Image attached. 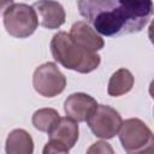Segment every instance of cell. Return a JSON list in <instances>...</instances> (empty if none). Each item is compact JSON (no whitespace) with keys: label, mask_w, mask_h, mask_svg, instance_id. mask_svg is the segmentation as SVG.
Instances as JSON below:
<instances>
[{"label":"cell","mask_w":154,"mask_h":154,"mask_svg":"<svg viewBox=\"0 0 154 154\" xmlns=\"http://www.w3.org/2000/svg\"><path fill=\"white\" fill-rule=\"evenodd\" d=\"M78 10L101 36L140 32L153 14L150 0H81Z\"/></svg>","instance_id":"obj_1"},{"label":"cell","mask_w":154,"mask_h":154,"mask_svg":"<svg viewBox=\"0 0 154 154\" xmlns=\"http://www.w3.org/2000/svg\"><path fill=\"white\" fill-rule=\"evenodd\" d=\"M49 48L55 61L65 69L79 73H89L96 70L101 63V57L97 53L79 47L65 31H58L53 35Z\"/></svg>","instance_id":"obj_2"},{"label":"cell","mask_w":154,"mask_h":154,"mask_svg":"<svg viewBox=\"0 0 154 154\" xmlns=\"http://www.w3.org/2000/svg\"><path fill=\"white\" fill-rule=\"evenodd\" d=\"M118 132L126 154H154V135L143 120L125 119Z\"/></svg>","instance_id":"obj_3"},{"label":"cell","mask_w":154,"mask_h":154,"mask_svg":"<svg viewBox=\"0 0 154 154\" xmlns=\"http://www.w3.org/2000/svg\"><path fill=\"white\" fill-rule=\"evenodd\" d=\"M4 26L11 36L25 38L37 29L38 18L31 5L12 2L4 11Z\"/></svg>","instance_id":"obj_4"},{"label":"cell","mask_w":154,"mask_h":154,"mask_svg":"<svg viewBox=\"0 0 154 154\" xmlns=\"http://www.w3.org/2000/svg\"><path fill=\"white\" fill-rule=\"evenodd\" d=\"M32 87L37 94L45 97H54L61 94L66 87V77L55 63L48 61L34 71Z\"/></svg>","instance_id":"obj_5"},{"label":"cell","mask_w":154,"mask_h":154,"mask_svg":"<svg viewBox=\"0 0 154 154\" xmlns=\"http://www.w3.org/2000/svg\"><path fill=\"white\" fill-rule=\"evenodd\" d=\"M122 123L123 119L120 113L107 105H97L96 109L87 120L91 132L96 137L103 140L113 138L118 134Z\"/></svg>","instance_id":"obj_6"},{"label":"cell","mask_w":154,"mask_h":154,"mask_svg":"<svg viewBox=\"0 0 154 154\" xmlns=\"http://www.w3.org/2000/svg\"><path fill=\"white\" fill-rule=\"evenodd\" d=\"M96 107V100L85 93H73L69 95L64 102V112L66 117L76 123L87 122Z\"/></svg>","instance_id":"obj_7"},{"label":"cell","mask_w":154,"mask_h":154,"mask_svg":"<svg viewBox=\"0 0 154 154\" xmlns=\"http://www.w3.org/2000/svg\"><path fill=\"white\" fill-rule=\"evenodd\" d=\"M40 19V24L46 29H58L65 23V10L58 1H36L31 5Z\"/></svg>","instance_id":"obj_8"},{"label":"cell","mask_w":154,"mask_h":154,"mask_svg":"<svg viewBox=\"0 0 154 154\" xmlns=\"http://www.w3.org/2000/svg\"><path fill=\"white\" fill-rule=\"evenodd\" d=\"M69 35L76 45L89 52L95 53L96 51L102 49L105 46L103 38L84 20H78L73 23Z\"/></svg>","instance_id":"obj_9"},{"label":"cell","mask_w":154,"mask_h":154,"mask_svg":"<svg viewBox=\"0 0 154 154\" xmlns=\"http://www.w3.org/2000/svg\"><path fill=\"white\" fill-rule=\"evenodd\" d=\"M48 135H49L48 142H52L66 150H70L71 148L75 147L76 142L78 141L79 128L75 120L67 117H64V118H60L59 124Z\"/></svg>","instance_id":"obj_10"},{"label":"cell","mask_w":154,"mask_h":154,"mask_svg":"<svg viewBox=\"0 0 154 154\" xmlns=\"http://www.w3.org/2000/svg\"><path fill=\"white\" fill-rule=\"evenodd\" d=\"M5 152L6 154H32L34 140L31 135L24 129L12 130L7 135Z\"/></svg>","instance_id":"obj_11"},{"label":"cell","mask_w":154,"mask_h":154,"mask_svg":"<svg viewBox=\"0 0 154 154\" xmlns=\"http://www.w3.org/2000/svg\"><path fill=\"white\" fill-rule=\"evenodd\" d=\"M134 83L135 78L132 73L128 69L122 67L111 76L107 85V94L114 97L125 95L132 89Z\"/></svg>","instance_id":"obj_12"},{"label":"cell","mask_w":154,"mask_h":154,"mask_svg":"<svg viewBox=\"0 0 154 154\" xmlns=\"http://www.w3.org/2000/svg\"><path fill=\"white\" fill-rule=\"evenodd\" d=\"M59 122H60V116L58 111L49 107L40 108L35 111L31 117V123L34 128L37 129L38 131L47 134H51L59 124Z\"/></svg>","instance_id":"obj_13"},{"label":"cell","mask_w":154,"mask_h":154,"mask_svg":"<svg viewBox=\"0 0 154 154\" xmlns=\"http://www.w3.org/2000/svg\"><path fill=\"white\" fill-rule=\"evenodd\" d=\"M87 154H116L113 147L106 141H96L87 149Z\"/></svg>","instance_id":"obj_14"},{"label":"cell","mask_w":154,"mask_h":154,"mask_svg":"<svg viewBox=\"0 0 154 154\" xmlns=\"http://www.w3.org/2000/svg\"><path fill=\"white\" fill-rule=\"evenodd\" d=\"M42 154H69V150H66L52 142H47L43 147Z\"/></svg>","instance_id":"obj_15"},{"label":"cell","mask_w":154,"mask_h":154,"mask_svg":"<svg viewBox=\"0 0 154 154\" xmlns=\"http://www.w3.org/2000/svg\"><path fill=\"white\" fill-rule=\"evenodd\" d=\"M12 2H13L12 0H0V13H1L2 10L5 11V8H6L7 6H10Z\"/></svg>","instance_id":"obj_16"}]
</instances>
